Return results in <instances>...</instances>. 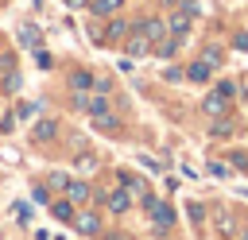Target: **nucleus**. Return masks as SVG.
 Segmentation results:
<instances>
[{"label":"nucleus","instance_id":"1","mask_svg":"<svg viewBox=\"0 0 248 240\" xmlns=\"http://www.w3.org/2000/svg\"><path fill=\"white\" fill-rule=\"evenodd\" d=\"M147 213L155 217V232H167L174 225V209L167 201H159V197H147Z\"/></svg>","mask_w":248,"mask_h":240},{"label":"nucleus","instance_id":"2","mask_svg":"<svg viewBox=\"0 0 248 240\" xmlns=\"http://www.w3.org/2000/svg\"><path fill=\"white\" fill-rule=\"evenodd\" d=\"M70 225H74L81 236H97V232H101V217H97L93 209H81V213H74V221H70Z\"/></svg>","mask_w":248,"mask_h":240},{"label":"nucleus","instance_id":"3","mask_svg":"<svg viewBox=\"0 0 248 240\" xmlns=\"http://www.w3.org/2000/svg\"><path fill=\"white\" fill-rule=\"evenodd\" d=\"M124 50H128L132 58H140V54H147V50H151V39H147L143 31H136V35H132V39L124 43Z\"/></svg>","mask_w":248,"mask_h":240},{"label":"nucleus","instance_id":"4","mask_svg":"<svg viewBox=\"0 0 248 240\" xmlns=\"http://www.w3.org/2000/svg\"><path fill=\"white\" fill-rule=\"evenodd\" d=\"M225 101H229L225 93H209V97L202 101V112H209V116H221V112H225Z\"/></svg>","mask_w":248,"mask_h":240},{"label":"nucleus","instance_id":"5","mask_svg":"<svg viewBox=\"0 0 248 240\" xmlns=\"http://www.w3.org/2000/svg\"><path fill=\"white\" fill-rule=\"evenodd\" d=\"M66 197H70V201H78V205H85L93 194H89V186H85V182H70V186H66Z\"/></svg>","mask_w":248,"mask_h":240},{"label":"nucleus","instance_id":"6","mask_svg":"<svg viewBox=\"0 0 248 240\" xmlns=\"http://www.w3.org/2000/svg\"><path fill=\"white\" fill-rule=\"evenodd\" d=\"M140 31H143L151 43H159V39H163V31H167V23H163V19H143V27H140Z\"/></svg>","mask_w":248,"mask_h":240},{"label":"nucleus","instance_id":"7","mask_svg":"<svg viewBox=\"0 0 248 240\" xmlns=\"http://www.w3.org/2000/svg\"><path fill=\"white\" fill-rule=\"evenodd\" d=\"M128 205H132V197H128V190H116V194L108 197V209H112V213H128Z\"/></svg>","mask_w":248,"mask_h":240},{"label":"nucleus","instance_id":"8","mask_svg":"<svg viewBox=\"0 0 248 240\" xmlns=\"http://www.w3.org/2000/svg\"><path fill=\"white\" fill-rule=\"evenodd\" d=\"M170 31H174V35H186V31H190V12H174V15H170Z\"/></svg>","mask_w":248,"mask_h":240},{"label":"nucleus","instance_id":"9","mask_svg":"<svg viewBox=\"0 0 248 240\" xmlns=\"http://www.w3.org/2000/svg\"><path fill=\"white\" fill-rule=\"evenodd\" d=\"M120 4H124V0H89V8H93L97 15H112Z\"/></svg>","mask_w":248,"mask_h":240},{"label":"nucleus","instance_id":"10","mask_svg":"<svg viewBox=\"0 0 248 240\" xmlns=\"http://www.w3.org/2000/svg\"><path fill=\"white\" fill-rule=\"evenodd\" d=\"M174 50H178V35H174V39H159V43H155V54H159V58H170Z\"/></svg>","mask_w":248,"mask_h":240},{"label":"nucleus","instance_id":"11","mask_svg":"<svg viewBox=\"0 0 248 240\" xmlns=\"http://www.w3.org/2000/svg\"><path fill=\"white\" fill-rule=\"evenodd\" d=\"M209 70H213L209 62H194V66L186 70V77H190V81H205V77H209Z\"/></svg>","mask_w":248,"mask_h":240},{"label":"nucleus","instance_id":"12","mask_svg":"<svg viewBox=\"0 0 248 240\" xmlns=\"http://www.w3.org/2000/svg\"><path fill=\"white\" fill-rule=\"evenodd\" d=\"M89 85H93V74H85V70H78V74H74V89H78V93H85Z\"/></svg>","mask_w":248,"mask_h":240},{"label":"nucleus","instance_id":"13","mask_svg":"<svg viewBox=\"0 0 248 240\" xmlns=\"http://www.w3.org/2000/svg\"><path fill=\"white\" fill-rule=\"evenodd\" d=\"M74 201H54V217L58 221H74V209H70Z\"/></svg>","mask_w":248,"mask_h":240},{"label":"nucleus","instance_id":"14","mask_svg":"<svg viewBox=\"0 0 248 240\" xmlns=\"http://www.w3.org/2000/svg\"><path fill=\"white\" fill-rule=\"evenodd\" d=\"M78 170H81V174L97 170V159H93V155H78Z\"/></svg>","mask_w":248,"mask_h":240},{"label":"nucleus","instance_id":"15","mask_svg":"<svg viewBox=\"0 0 248 240\" xmlns=\"http://www.w3.org/2000/svg\"><path fill=\"white\" fill-rule=\"evenodd\" d=\"M120 178H124V186H128V190H136V194H143V190H147V186H143V178H136V174H120Z\"/></svg>","mask_w":248,"mask_h":240},{"label":"nucleus","instance_id":"16","mask_svg":"<svg viewBox=\"0 0 248 240\" xmlns=\"http://www.w3.org/2000/svg\"><path fill=\"white\" fill-rule=\"evenodd\" d=\"M85 108H89L93 116H105V108H108V105H105V97H93V101H89Z\"/></svg>","mask_w":248,"mask_h":240},{"label":"nucleus","instance_id":"17","mask_svg":"<svg viewBox=\"0 0 248 240\" xmlns=\"http://www.w3.org/2000/svg\"><path fill=\"white\" fill-rule=\"evenodd\" d=\"M46 182H50V186H54V190H66V186H70V178H66V174H62V170H54V174H50V178H46Z\"/></svg>","mask_w":248,"mask_h":240},{"label":"nucleus","instance_id":"18","mask_svg":"<svg viewBox=\"0 0 248 240\" xmlns=\"http://www.w3.org/2000/svg\"><path fill=\"white\" fill-rule=\"evenodd\" d=\"M124 31H128V23H124V19H112V23H108V35H112V39H120Z\"/></svg>","mask_w":248,"mask_h":240},{"label":"nucleus","instance_id":"19","mask_svg":"<svg viewBox=\"0 0 248 240\" xmlns=\"http://www.w3.org/2000/svg\"><path fill=\"white\" fill-rule=\"evenodd\" d=\"M50 135H54V124H50V120H46V124H39V128H35V139H50Z\"/></svg>","mask_w":248,"mask_h":240},{"label":"nucleus","instance_id":"20","mask_svg":"<svg viewBox=\"0 0 248 240\" xmlns=\"http://www.w3.org/2000/svg\"><path fill=\"white\" fill-rule=\"evenodd\" d=\"M19 39H23L27 46H35V43H39V31H35V27H23V35H19Z\"/></svg>","mask_w":248,"mask_h":240},{"label":"nucleus","instance_id":"21","mask_svg":"<svg viewBox=\"0 0 248 240\" xmlns=\"http://www.w3.org/2000/svg\"><path fill=\"white\" fill-rule=\"evenodd\" d=\"M35 62H39V66H43V70H50V66H54V58H50V54H46V50H39V54H35Z\"/></svg>","mask_w":248,"mask_h":240},{"label":"nucleus","instance_id":"22","mask_svg":"<svg viewBox=\"0 0 248 240\" xmlns=\"http://www.w3.org/2000/svg\"><path fill=\"white\" fill-rule=\"evenodd\" d=\"M4 89L16 93V89H19V74H8V77H4Z\"/></svg>","mask_w":248,"mask_h":240},{"label":"nucleus","instance_id":"23","mask_svg":"<svg viewBox=\"0 0 248 240\" xmlns=\"http://www.w3.org/2000/svg\"><path fill=\"white\" fill-rule=\"evenodd\" d=\"M190 221L202 225V221H205V209H202V205H190Z\"/></svg>","mask_w":248,"mask_h":240},{"label":"nucleus","instance_id":"24","mask_svg":"<svg viewBox=\"0 0 248 240\" xmlns=\"http://www.w3.org/2000/svg\"><path fill=\"white\" fill-rule=\"evenodd\" d=\"M205 62H209V66H217V62H221V50H217V46H209V50H205Z\"/></svg>","mask_w":248,"mask_h":240},{"label":"nucleus","instance_id":"25","mask_svg":"<svg viewBox=\"0 0 248 240\" xmlns=\"http://www.w3.org/2000/svg\"><path fill=\"white\" fill-rule=\"evenodd\" d=\"M178 77H182V70H174V66H167V70H163V81H178Z\"/></svg>","mask_w":248,"mask_h":240},{"label":"nucleus","instance_id":"26","mask_svg":"<svg viewBox=\"0 0 248 240\" xmlns=\"http://www.w3.org/2000/svg\"><path fill=\"white\" fill-rule=\"evenodd\" d=\"M232 46H236V50H248V31H240V35L232 39Z\"/></svg>","mask_w":248,"mask_h":240},{"label":"nucleus","instance_id":"27","mask_svg":"<svg viewBox=\"0 0 248 240\" xmlns=\"http://www.w3.org/2000/svg\"><path fill=\"white\" fill-rule=\"evenodd\" d=\"M217 93H225V97H232V93H236V85H232V81H221V85H217Z\"/></svg>","mask_w":248,"mask_h":240},{"label":"nucleus","instance_id":"28","mask_svg":"<svg viewBox=\"0 0 248 240\" xmlns=\"http://www.w3.org/2000/svg\"><path fill=\"white\" fill-rule=\"evenodd\" d=\"M209 170H213L217 178H225V174H229V166H225V163H209Z\"/></svg>","mask_w":248,"mask_h":240},{"label":"nucleus","instance_id":"29","mask_svg":"<svg viewBox=\"0 0 248 240\" xmlns=\"http://www.w3.org/2000/svg\"><path fill=\"white\" fill-rule=\"evenodd\" d=\"M66 4H70V8H85L89 0H66Z\"/></svg>","mask_w":248,"mask_h":240},{"label":"nucleus","instance_id":"30","mask_svg":"<svg viewBox=\"0 0 248 240\" xmlns=\"http://www.w3.org/2000/svg\"><path fill=\"white\" fill-rule=\"evenodd\" d=\"M240 240H248V232H244V236H240Z\"/></svg>","mask_w":248,"mask_h":240}]
</instances>
